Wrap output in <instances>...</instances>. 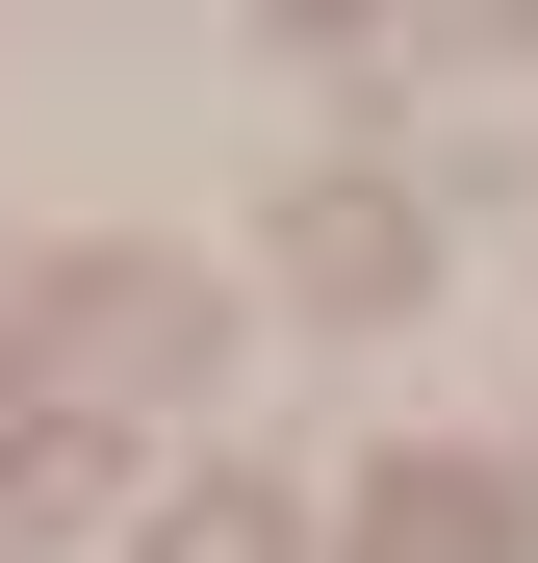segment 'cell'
Instances as JSON below:
<instances>
[{
    "label": "cell",
    "instance_id": "6da1fadb",
    "mask_svg": "<svg viewBox=\"0 0 538 563\" xmlns=\"http://www.w3.org/2000/svg\"><path fill=\"white\" fill-rule=\"evenodd\" d=\"M359 563H513V487H462V461H436V487L359 512Z\"/></svg>",
    "mask_w": 538,
    "mask_h": 563
},
{
    "label": "cell",
    "instance_id": "7a4b0ae2",
    "mask_svg": "<svg viewBox=\"0 0 538 563\" xmlns=\"http://www.w3.org/2000/svg\"><path fill=\"white\" fill-rule=\"evenodd\" d=\"M154 563H283V512H256V487H206V512H179Z\"/></svg>",
    "mask_w": 538,
    "mask_h": 563
}]
</instances>
